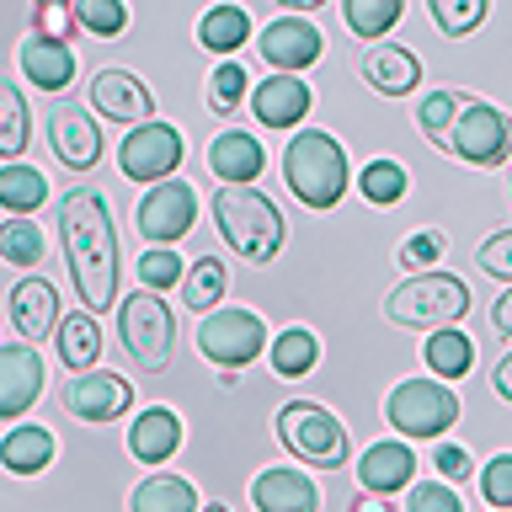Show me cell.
Listing matches in <instances>:
<instances>
[{
  "label": "cell",
  "instance_id": "cell-1",
  "mask_svg": "<svg viewBox=\"0 0 512 512\" xmlns=\"http://www.w3.org/2000/svg\"><path fill=\"white\" fill-rule=\"evenodd\" d=\"M59 246L80 304L91 315L112 310L118 304V235H112L107 198L96 187H70L59 198Z\"/></svg>",
  "mask_w": 512,
  "mask_h": 512
},
{
  "label": "cell",
  "instance_id": "cell-13",
  "mask_svg": "<svg viewBox=\"0 0 512 512\" xmlns=\"http://www.w3.org/2000/svg\"><path fill=\"white\" fill-rule=\"evenodd\" d=\"M91 107H96V118L134 128V123H150L155 96L134 70H96L91 75Z\"/></svg>",
  "mask_w": 512,
  "mask_h": 512
},
{
  "label": "cell",
  "instance_id": "cell-24",
  "mask_svg": "<svg viewBox=\"0 0 512 512\" xmlns=\"http://www.w3.org/2000/svg\"><path fill=\"white\" fill-rule=\"evenodd\" d=\"M16 59H22V75L43 91H64L75 80V48L70 43H54V38H38V32H32Z\"/></svg>",
  "mask_w": 512,
  "mask_h": 512
},
{
  "label": "cell",
  "instance_id": "cell-21",
  "mask_svg": "<svg viewBox=\"0 0 512 512\" xmlns=\"http://www.w3.org/2000/svg\"><path fill=\"white\" fill-rule=\"evenodd\" d=\"M6 299H11V326L27 342H43L48 331H59V288L48 278H22Z\"/></svg>",
  "mask_w": 512,
  "mask_h": 512
},
{
  "label": "cell",
  "instance_id": "cell-50",
  "mask_svg": "<svg viewBox=\"0 0 512 512\" xmlns=\"http://www.w3.org/2000/svg\"><path fill=\"white\" fill-rule=\"evenodd\" d=\"M491 384H496V395H502V400H512V352H507L502 363H496V374H491Z\"/></svg>",
  "mask_w": 512,
  "mask_h": 512
},
{
  "label": "cell",
  "instance_id": "cell-31",
  "mask_svg": "<svg viewBox=\"0 0 512 512\" xmlns=\"http://www.w3.org/2000/svg\"><path fill=\"white\" fill-rule=\"evenodd\" d=\"M267 363H272V374H283V379H304V374H310V368L320 363L315 331L288 326L283 336H272V342H267Z\"/></svg>",
  "mask_w": 512,
  "mask_h": 512
},
{
  "label": "cell",
  "instance_id": "cell-46",
  "mask_svg": "<svg viewBox=\"0 0 512 512\" xmlns=\"http://www.w3.org/2000/svg\"><path fill=\"white\" fill-rule=\"evenodd\" d=\"M480 272H491V278L512 283V230H496L486 246H480Z\"/></svg>",
  "mask_w": 512,
  "mask_h": 512
},
{
  "label": "cell",
  "instance_id": "cell-28",
  "mask_svg": "<svg viewBox=\"0 0 512 512\" xmlns=\"http://www.w3.org/2000/svg\"><path fill=\"white\" fill-rule=\"evenodd\" d=\"M422 358H427V368H432V379H464V374L475 368V342H470L464 331L443 326V331H427Z\"/></svg>",
  "mask_w": 512,
  "mask_h": 512
},
{
  "label": "cell",
  "instance_id": "cell-36",
  "mask_svg": "<svg viewBox=\"0 0 512 512\" xmlns=\"http://www.w3.org/2000/svg\"><path fill=\"white\" fill-rule=\"evenodd\" d=\"M459 96H464V91H454V86H432L422 102H416V128H422L432 144H443V150H448V128H454Z\"/></svg>",
  "mask_w": 512,
  "mask_h": 512
},
{
  "label": "cell",
  "instance_id": "cell-48",
  "mask_svg": "<svg viewBox=\"0 0 512 512\" xmlns=\"http://www.w3.org/2000/svg\"><path fill=\"white\" fill-rule=\"evenodd\" d=\"M491 326H496V331H502L507 342H512V288H507V294L491 304Z\"/></svg>",
  "mask_w": 512,
  "mask_h": 512
},
{
  "label": "cell",
  "instance_id": "cell-6",
  "mask_svg": "<svg viewBox=\"0 0 512 512\" xmlns=\"http://www.w3.org/2000/svg\"><path fill=\"white\" fill-rule=\"evenodd\" d=\"M278 438L310 470H342L347 464V427L320 400H288L278 411Z\"/></svg>",
  "mask_w": 512,
  "mask_h": 512
},
{
  "label": "cell",
  "instance_id": "cell-30",
  "mask_svg": "<svg viewBox=\"0 0 512 512\" xmlns=\"http://www.w3.org/2000/svg\"><path fill=\"white\" fill-rule=\"evenodd\" d=\"M43 203H48V176L38 166H27V160L0 166V208L6 214H38Z\"/></svg>",
  "mask_w": 512,
  "mask_h": 512
},
{
  "label": "cell",
  "instance_id": "cell-14",
  "mask_svg": "<svg viewBox=\"0 0 512 512\" xmlns=\"http://www.w3.org/2000/svg\"><path fill=\"white\" fill-rule=\"evenodd\" d=\"M48 144H54V155L70 171H91L96 160H102V128H96L91 107L59 102L54 112H48Z\"/></svg>",
  "mask_w": 512,
  "mask_h": 512
},
{
  "label": "cell",
  "instance_id": "cell-20",
  "mask_svg": "<svg viewBox=\"0 0 512 512\" xmlns=\"http://www.w3.org/2000/svg\"><path fill=\"white\" fill-rule=\"evenodd\" d=\"M411 475H416V454L406 448V438H384L374 448H363V459H358V486L379 491V496L406 491Z\"/></svg>",
  "mask_w": 512,
  "mask_h": 512
},
{
  "label": "cell",
  "instance_id": "cell-5",
  "mask_svg": "<svg viewBox=\"0 0 512 512\" xmlns=\"http://www.w3.org/2000/svg\"><path fill=\"white\" fill-rule=\"evenodd\" d=\"M118 342L134 358L139 374H166L176 358V315L155 288L118 299Z\"/></svg>",
  "mask_w": 512,
  "mask_h": 512
},
{
  "label": "cell",
  "instance_id": "cell-44",
  "mask_svg": "<svg viewBox=\"0 0 512 512\" xmlns=\"http://www.w3.org/2000/svg\"><path fill=\"white\" fill-rule=\"evenodd\" d=\"M406 512H464V502L454 496L448 480H422V486H411Z\"/></svg>",
  "mask_w": 512,
  "mask_h": 512
},
{
  "label": "cell",
  "instance_id": "cell-4",
  "mask_svg": "<svg viewBox=\"0 0 512 512\" xmlns=\"http://www.w3.org/2000/svg\"><path fill=\"white\" fill-rule=\"evenodd\" d=\"M470 315V288H464L454 272H411L406 283L390 288L384 299V320L390 326H411V331H443L454 320Z\"/></svg>",
  "mask_w": 512,
  "mask_h": 512
},
{
  "label": "cell",
  "instance_id": "cell-38",
  "mask_svg": "<svg viewBox=\"0 0 512 512\" xmlns=\"http://www.w3.org/2000/svg\"><path fill=\"white\" fill-rule=\"evenodd\" d=\"M432 22H438L443 38H470V32L486 22L491 0H427Z\"/></svg>",
  "mask_w": 512,
  "mask_h": 512
},
{
  "label": "cell",
  "instance_id": "cell-10",
  "mask_svg": "<svg viewBox=\"0 0 512 512\" xmlns=\"http://www.w3.org/2000/svg\"><path fill=\"white\" fill-rule=\"evenodd\" d=\"M182 134H176L171 123H134L123 134L118 144V171L128 176V182H144V187H155V182H166V176H176V166H182Z\"/></svg>",
  "mask_w": 512,
  "mask_h": 512
},
{
  "label": "cell",
  "instance_id": "cell-22",
  "mask_svg": "<svg viewBox=\"0 0 512 512\" xmlns=\"http://www.w3.org/2000/svg\"><path fill=\"white\" fill-rule=\"evenodd\" d=\"M176 448H182V416L171 406H150L134 416V427H128V454L139 464H166Z\"/></svg>",
  "mask_w": 512,
  "mask_h": 512
},
{
  "label": "cell",
  "instance_id": "cell-26",
  "mask_svg": "<svg viewBox=\"0 0 512 512\" xmlns=\"http://www.w3.org/2000/svg\"><path fill=\"white\" fill-rule=\"evenodd\" d=\"M198 43L208 48V54H235L240 43H251V11L235 6V0L208 6L203 22H198Z\"/></svg>",
  "mask_w": 512,
  "mask_h": 512
},
{
  "label": "cell",
  "instance_id": "cell-40",
  "mask_svg": "<svg viewBox=\"0 0 512 512\" xmlns=\"http://www.w3.org/2000/svg\"><path fill=\"white\" fill-rule=\"evenodd\" d=\"M182 278H187V272H182V256H176L171 246H150V251L139 256V283L155 288V294H160V288H176Z\"/></svg>",
  "mask_w": 512,
  "mask_h": 512
},
{
  "label": "cell",
  "instance_id": "cell-16",
  "mask_svg": "<svg viewBox=\"0 0 512 512\" xmlns=\"http://www.w3.org/2000/svg\"><path fill=\"white\" fill-rule=\"evenodd\" d=\"M38 395H43V358H38V347H27V342L0 347V422L27 416Z\"/></svg>",
  "mask_w": 512,
  "mask_h": 512
},
{
  "label": "cell",
  "instance_id": "cell-35",
  "mask_svg": "<svg viewBox=\"0 0 512 512\" xmlns=\"http://www.w3.org/2000/svg\"><path fill=\"white\" fill-rule=\"evenodd\" d=\"M358 192H363L368 203H379V208L400 203V198H406V166H400V160H390V155L368 160V166L358 171Z\"/></svg>",
  "mask_w": 512,
  "mask_h": 512
},
{
  "label": "cell",
  "instance_id": "cell-37",
  "mask_svg": "<svg viewBox=\"0 0 512 512\" xmlns=\"http://www.w3.org/2000/svg\"><path fill=\"white\" fill-rule=\"evenodd\" d=\"M0 256H6L11 267H38L43 262V230L27 214L6 219L0 224Z\"/></svg>",
  "mask_w": 512,
  "mask_h": 512
},
{
  "label": "cell",
  "instance_id": "cell-19",
  "mask_svg": "<svg viewBox=\"0 0 512 512\" xmlns=\"http://www.w3.org/2000/svg\"><path fill=\"white\" fill-rule=\"evenodd\" d=\"M267 155H262V139L246 134V128H224V134L208 144V171H214V182L224 187H251L256 176H262Z\"/></svg>",
  "mask_w": 512,
  "mask_h": 512
},
{
  "label": "cell",
  "instance_id": "cell-42",
  "mask_svg": "<svg viewBox=\"0 0 512 512\" xmlns=\"http://www.w3.org/2000/svg\"><path fill=\"white\" fill-rule=\"evenodd\" d=\"M443 251H448L443 230H416V235H406V246H400V267H411V272H432V267L443 262Z\"/></svg>",
  "mask_w": 512,
  "mask_h": 512
},
{
  "label": "cell",
  "instance_id": "cell-29",
  "mask_svg": "<svg viewBox=\"0 0 512 512\" xmlns=\"http://www.w3.org/2000/svg\"><path fill=\"white\" fill-rule=\"evenodd\" d=\"M128 512H198V491L182 475H150L128 496Z\"/></svg>",
  "mask_w": 512,
  "mask_h": 512
},
{
  "label": "cell",
  "instance_id": "cell-2",
  "mask_svg": "<svg viewBox=\"0 0 512 512\" xmlns=\"http://www.w3.org/2000/svg\"><path fill=\"white\" fill-rule=\"evenodd\" d=\"M283 182L304 208L331 214L347 192V150L326 134V128H304V134H294L283 150Z\"/></svg>",
  "mask_w": 512,
  "mask_h": 512
},
{
  "label": "cell",
  "instance_id": "cell-53",
  "mask_svg": "<svg viewBox=\"0 0 512 512\" xmlns=\"http://www.w3.org/2000/svg\"><path fill=\"white\" fill-rule=\"evenodd\" d=\"M496 512H512V507H496Z\"/></svg>",
  "mask_w": 512,
  "mask_h": 512
},
{
  "label": "cell",
  "instance_id": "cell-11",
  "mask_svg": "<svg viewBox=\"0 0 512 512\" xmlns=\"http://www.w3.org/2000/svg\"><path fill=\"white\" fill-rule=\"evenodd\" d=\"M192 219H198V192H192L182 176L155 182L139 203V235L150 240V246H176V240L192 230Z\"/></svg>",
  "mask_w": 512,
  "mask_h": 512
},
{
  "label": "cell",
  "instance_id": "cell-49",
  "mask_svg": "<svg viewBox=\"0 0 512 512\" xmlns=\"http://www.w3.org/2000/svg\"><path fill=\"white\" fill-rule=\"evenodd\" d=\"M347 512H395V507H390V496H379V491H363V496H358V502H352Z\"/></svg>",
  "mask_w": 512,
  "mask_h": 512
},
{
  "label": "cell",
  "instance_id": "cell-7",
  "mask_svg": "<svg viewBox=\"0 0 512 512\" xmlns=\"http://www.w3.org/2000/svg\"><path fill=\"white\" fill-rule=\"evenodd\" d=\"M384 422L400 438H443L459 422V395L448 384H432V379H400L390 390V400H384Z\"/></svg>",
  "mask_w": 512,
  "mask_h": 512
},
{
  "label": "cell",
  "instance_id": "cell-45",
  "mask_svg": "<svg viewBox=\"0 0 512 512\" xmlns=\"http://www.w3.org/2000/svg\"><path fill=\"white\" fill-rule=\"evenodd\" d=\"M480 496H486L491 507H512V454L486 459V470H480Z\"/></svg>",
  "mask_w": 512,
  "mask_h": 512
},
{
  "label": "cell",
  "instance_id": "cell-47",
  "mask_svg": "<svg viewBox=\"0 0 512 512\" xmlns=\"http://www.w3.org/2000/svg\"><path fill=\"white\" fill-rule=\"evenodd\" d=\"M432 470H438L443 480H470V475H475V459L464 454V448H454V443H443L438 454H432Z\"/></svg>",
  "mask_w": 512,
  "mask_h": 512
},
{
  "label": "cell",
  "instance_id": "cell-23",
  "mask_svg": "<svg viewBox=\"0 0 512 512\" xmlns=\"http://www.w3.org/2000/svg\"><path fill=\"white\" fill-rule=\"evenodd\" d=\"M363 80L379 96H406V91L422 86V64H416V54L400 43H374L363 54Z\"/></svg>",
  "mask_w": 512,
  "mask_h": 512
},
{
  "label": "cell",
  "instance_id": "cell-17",
  "mask_svg": "<svg viewBox=\"0 0 512 512\" xmlns=\"http://www.w3.org/2000/svg\"><path fill=\"white\" fill-rule=\"evenodd\" d=\"M310 107H315V91L304 86L299 75H288V70L267 75L262 86H251V112H256L262 128H294V123H304Z\"/></svg>",
  "mask_w": 512,
  "mask_h": 512
},
{
  "label": "cell",
  "instance_id": "cell-12",
  "mask_svg": "<svg viewBox=\"0 0 512 512\" xmlns=\"http://www.w3.org/2000/svg\"><path fill=\"white\" fill-rule=\"evenodd\" d=\"M59 395H64V411L80 416V422H118V416L134 406V384L123 374H112V368H86V374H75Z\"/></svg>",
  "mask_w": 512,
  "mask_h": 512
},
{
  "label": "cell",
  "instance_id": "cell-52",
  "mask_svg": "<svg viewBox=\"0 0 512 512\" xmlns=\"http://www.w3.org/2000/svg\"><path fill=\"white\" fill-rule=\"evenodd\" d=\"M198 512H230V507H224V502H208V507H198Z\"/></svg>",
  "mask_w": 512,
  "mask_h": 512
},
{
  "label": "cell",
  "instance_id": "cell-9",
  "mask_svg": "<svg viewBox=\"0 0 512 512\" xmlns=\"http://www.w3.org/2000/svg\"><path fill=\"white\" fill-rule=\"evenodd\" d=\"M448 150L470 166H507L512 155V118L496 102H480V96H459L454 128H448Z\"/></svg>",
  "mask_w": 512,
  "mask_h": 512
},
{
  "label": "cell",
  "instance_id": "cell-51",
  "mask_svg": "<svg viewBox=\"0 0 512 512\" xmlns=\"http://www.w3.org/2000/svg\"><path fill=\"white\" fill-rule=\"evenodd\" d=\"M278 6H283V11H299V16H304V11H315V6H326V0H278Z\"/></svg>",
  "mask_w": 512,
  "mask_h": 512
},
{
  "label": "cell",
  "instance_id": "cell-43",
  "mask_svg": "<svg viewBox=\"0 0 512 512\" xmlns=\"http://www.w3.org/2000/svg\"><path fill=\"white\" fill-rule=\"evenodd\" d=\"M75 6L70 0H38V11H32V32L38 38H54V43H70V32H75Z\"/></svg>",
  "mask_w": 512,
  "mask_h": 512
},
{
  "label": "cell",
  "instance_id": "cell-8",
  "mask_svg": "<svg viewBox=\"0 0 512 512\" xmlns=\"http://www.w3.org/2000/svg\"><path fill=\"white\" fill-rule=\"evenodd\" d=\"M267 347V326L256 310H235V304H219V310L203 315L198 326V352L208 363L219 368V374H235V368H246L262 358Z\"/></svg>",
  "mask_w": 512,
  "mask_h": 512
},
{
  "label": "cell",
  "instance_id": "cell-33",
  "mask_svg": "<svg viewBox=\"0 0 512 512\" xmlns=\"http://www.w3.org/2000/svg\"><path fill=\"white\" fill-rule=\"evenodd\" d=\"M224 294H230V272H224V262L219 256H198V262L187 267V278H182V304L208 315Z\"/></svg>",
  "mask_w": 512,
  "mask_h": 512
},
{
  "label": "cell",
  "instance_id": "cell-15",
  "mask_svg": "<svg viewBox=\"0 0 512 512\" xmlns=\"http://www.w3.org/2000/svg\"><path fill=\"white\" fill-rule=\"evenodd\" d=\"M256 48H262L267 64L299 75V70H310V64L326 54V38H320V27L304 22V16H278V22L262 27V43H256Z\"/></svg>",
  "mask_w": 512,
  "mask_h": 512
},
{
  "label": "cell",
  "instance_id": "cell-18",
  "mask_svg": "<svg viewBox=\"0 0 512 512\" xmlns=\"http://www.w3.org/2000/svg\"><path fill=\"white\" fill-rule=\"evenodd\" d=\"M251 507L256 512H320V486L304 470L267 464V470L251 480Z\"/></svg>",
  "mask_w": 512,
  "mask_h": 512
},
{
  "label": "cell",
  "instance_id": "cell-25",
  "mask_svg": "<svg viewBox=\"0 0 512 512\" xmlns=\"http://www.w3.org/2000/svg\"><path fill=\"white\" fill-rule=\"evenodd\" d=\"M59 454V443H54V432L38 427V422H22V427H11L6 438H0V464H6L11 475H38L48 470Z\"/></svg>",
  "mask_w": 512,
  "mask_h": 512
},
{
  "label": "cell",
  "instance_id": "cell-41",
  "mask_svg": "<svg viewBox=\"0 0 512 512\" xmlns=\"http://www.w3.org/2000/svg\"><path fill=\"white\" fill-rule=\"evenodd\" d=\"M246 86H251L246 70H240L235 59H224L219 70L208 75V107H214V112H235V107H240V96H246Z\"/></svg>",
  "mask_w": 512,
  "mask_h": 512
},
{
  "label": "cell",
  "instance_id": "cell-32",
  "mask_svg": "<svg viewBox=\"0 0 512 512\" xmlns=\"http://www.w3.org/2000/svg\"><path fill=\"white\" fill-rule=\"evenodd\" d=\"M400 11H406V0H342V22H347L352 38H363V43L390 38Z\"/></svg>",
  "mask_w": 512,
  "mask_h": 512
},
{
  "label": "cell",
  "instance_id": "cell-27",
  "mask_svg": "<svg viewBox=\"0 0 512 512\" xmlns=\"http://www.w3.org/2000/svg\"><path fill=\"white\" fill-rule=\"evenodd\" d=\"M96 358H102V326H96V315L91 310L59 315V363L86 374V368H96Z\"/></svg>",
  "mask_w": 512,
  "mask_h": 512
},
{
  "label": "cell",
  "instance_id": "cell-3",
  "mask_svg": "<svg viewBox=\"0 0 512 512\" xmlns=\"http://www.w3.org/2000/svg\"><path fill=\"white\" fill-rule=\"evenodd\" d=\"M214 224H219L224 246H230L240 262H251V267H267L272 256H278V246H283L278 203H272L267 192H256V187H219Z\"/></svg>",
  "mask_w": 512,
  "mask_h": 512
},
{
  "label": "cell",
  "instance_id": "cell-39",
  "mask_svg": "<svg viewBox=\"0 0 512 512\" xmlns=\"http://www.w3.org/2000/svg\"><path fill=\"white\" fill-rule=\"evenodd\" d=\"M70 6H75L80 32H91V38H118V32L128 27L123 0H70Z\"/></svg>",
  "mask_w": 512,
  "mask_h": 512
},
{
  "label": "cell",
  "instance_id": "cell-34",
  "mask_svg": "<svg viewBox=\"0 0 512 512\" xmlns=\"http://www.w3.org/2000/svg\"><path fill=\"white\" fill-rule=\"evenodd\" d=\"M27 139H32L27 102H22V91L11 86V75L0 70V160H16L27 150Z\"/></svg>",
  "mask_w": 512,
  "mask_h": 512
}]
</instances>
